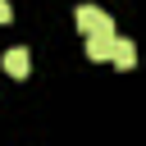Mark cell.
<instances>
[{
    "instance_id": "6da1fadb",
    "label": "cell",
    "mask_w": 146,
    "mask_h": 146,
    "mask_svg": "<svg viewBox=\"0 0 146 146\" xmlns=\"http://www.w3.org/2000/svg\"><path fill=\"white\" fill-rule=\"evenodd\" d=\"M73 23H78V32H82V36H114L110 14H105V9H96V5H78Z\"/></svg>"
},
{
    "instance_id": "7a4b0ae2",
    "label": "cell",
    "mask_w": 146,
    "mask_h": 146,
    "mask_svg": "<svg viewBox=\"0 0 146 146\" xmlns=\"http://www.w3.org/2000/svg\"><path fill=\"white\" fill-rule=\"evenodd\" d=\"M110 59H114V68H132V64H137V46H132L128 36H114V46H110Z\"/></svg>"
},
{
    "instance_id": "3957f363",
    "label": "cell",
    "mask_w": 146,
    "mask_h": 146,
    "mask_svg": "<svg viewBox=\"0 0 146 146\" xmlns=\"http://www.w3.org/2000/svg\"><path fill=\"white\" fill-rule=\"evenodd\" d=\"M27 68H32V55H27L23 46L5 50V73H9V78H27Z\"/></svg>"
},
{
    "instance_id": "277c9868",
    "label": "cell",
    "mask_w": 146,
    "mask_h": 146,
    "mask_svg": "<svg viewBox=\"0 0 146 146\" xmlns=\"http://www.w3.org/2000/svg\"><path fill=\"white\" fill-rule=\"evenodd\" d=\"M114 36H87V59H110Z\"/></svg>"
},
{
    "instance_id": "5b68a950",
    "label": "cell",
    "mask_w": 146,
    "mask_h": 146,
    "mask_svg": "<svg viewBox=\"0 0 146 146\" xmlns=\"http://www.w3.org/2000/svg\"><path fill=\"white\" fill-rule=\"evenodd\" d=\"M9 18H14V5H9V0H0V23H9Z\"/></svg>"
}]
</instances>
